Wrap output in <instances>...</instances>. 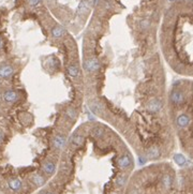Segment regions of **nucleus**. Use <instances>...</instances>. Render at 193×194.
Here are the masks:
<instances>
[{"label":"nucleus","mask_w":193,"mask_h":194,"mask_svg":"<svg viewBox=\"0 0 193 194\" xmlns=\"http://www.w3.org/2000/svg\"><path fill=\"white\" fill-rule=\"evenodd\" d=\"M162 48L175 72L193 76V2L171 10L163 28Z\"/></svg>","instance_id":"obj_1"},{"label":"nucleus","mask_w":193,"mask_h":194,"mask_svg":"<svg viewBox=\"0 0 193 194\" xmlns=\"http://www.w3.org/2000/svg\"><path fill=\"white\" fill-rule=\"evenodd\" d=\"M177 85L179 86L178 83H177ZM181 90H182V88H181ZM182 92H183L182 101H181L179 104H177V105H173V106L176 108V110H178V112L185 113L187 115V117H188V123H187V126L183 128V129L179 130V131H180L182 138L185 139L187 143H189V144L193 146V102L187 97V94H185V91L182 90Z\"/></svg>","instance_id":"obj_2"},{"label":"nucleus","mask_w":193,"mask_h":194,"mask_svg":"<svg viewBox=\"0 0 193 194\" xmlns=\"http://www.w3.org/2000/svg\"><path fill=\"white\" fill-rule=\"evenodd\" d=\"M163 107V102L159 98H152L148 101L147 110L150 113H159Z\"/></svg>","instance_id":"obj_3"},{"label":"nucleus","mask_w":193,"mask_h":194,"mask_svg":"<svg viewBox=\"0 0 193 194\" xmlns=\"http://www.w3.org/2000/svg\"><path fill=\"white\" fill-rule=\"evenodd\" d=\"M99 68H100L99 60L94 59V58L86 60L84 63V69L86 70V71H88V72H94V71H96Z\"/></svg>","instance_id":"obj_4"},{"label":"nucleus","mask_w":193,"mask_h":194,"mask_svg":"<svg viewBox=\"0 0 193 194\" xmlns=\"http://www.w3.org/2000/svg\"><path fill=\"white\" fill-rule=\"evenodd\" d=\"M132 164V160H131L129 154H125V156L120 157L118 160V165L121 168H128L129 166Z\"/></svg>","instance_id":"obj_5"},{"label":"nucleus","mask_w":193,"mask_h":194,"mask_svg":"<svg viewBox=\"0 0 193 194\" xmlns=\"http://www.w3.org/2000/svg\"><path fill=\"white\" fill-rule=\"evenodd\" d=\"M160 154H161V150H160L159 147L152 146L147 150V154H146V156H147L148 159H151V160H152V159L159 158Z\"/></svg>","instance_id":"obj_6"},{"label":"nucleus","mask_w":193,"mask_h":194,"mask_svg":"<svg viewBox=\"0 0 193 194\" xmlns=\"http://www.w3.org/2000/svg\"><path fill=\"white\" fill-rule=\"evenodd\" d=\"M161 183L165 190H169L173 186V177L169 174H164L161 179Z\"/></svg>","instance_id":"obj_7"},{"label":"nucleus","mask_w":193,"mask_h":194,"mask_svg":"<svg viewBox=\"0 0 193 194\" xmlns=\"http://www.w3.org/2000/svg\"><path fill=\"white\" fill-rule=\"evenodd\" d=\"M53 144L56 149H62L65 145V137L62 135H56L54 137Z\"/></svg>","instance_id":"obj_8"},{"label":"nucleus","mask_w":193,"mask_h":194,"mask_svg":"<svg viewBox=\"0 0 193 194\" xmlns=\"http://www.w3.org/2000/svg\"><path fill=\"white\" fill-rule=\"evenodd\" d=\"M17 98H18V96L13 90H8L3 94V100L7 101V102H14L17 100Z\"/></svg>","instance_id":"obj_9"},{"label":"nucleus","mask_w":193,"mask_h":194,"mask_svg":"<svg viewBox=\"0 0 193 194\" xmlns=\"http://www.w3.org/2000/svg\"><path fill=\"white\" fill-rule=\"evenodd\" d=\"M13 73V68L10 65H3L0 68V77H8Z\"/></svg>","instance_id":"obj_10"},{"label":"nucleus","mask_w":193,"mask_h":194,"mask_svg":"<svg viewBox=\"0 0 193 194\" xmlns=\"http://www.w3.org/2000/svg\"><path fill=\"white\" fill-rule=\"evenodd\" d=\"M55 170H56V166H55V164H54L53 162H46V163H44L43 170L46 173V174H48V175H52V174H54Z\"/></svg>","instance_id":"obj_11"},{"label":"nucleus","mask_w":193,"mask_h":194,"mask_svg":"<svg viewBox=\"0 0 193 194\" xmlns=\"http://www.w3.org/2000/svg\"><path fill=\"white\" fill-rule=\"evenodd\" d=\"M65 33V30L62 27H55V28L52 29V36L56 39L61 38Z\"/></svg>","instance_id":"obj_12"},{"label":"nucleus","mask_w":193,"mask_h":194,"mask_svg":"<svg viewBox=\"0 0 193 194\" xmlns=\"http://www.w3.org/2000/svg\"><path fill=\"white\" fill-rule=\"evenodd\" d=\"M71 142L75 146H81L84 143V136L81 134H73L72 137H71Z\"/></svg>","instance_id":"obj_13"},{"label":"nucleus","mask_w":193,"mask_h":194,"mask_svg":"<svg viewBox=\"0 0 193 194\" xmlns=\"http://www.w3.org/2000/svg\"><path fill=\"white\" fill-rule=\"evenodd\" d=\"M9 187L14 191H18L22 188V181L19 179H12L9 181Z\"/></svg>","instance_id":"obj_14"},{"label":"nucleus","mask_w":193,"mask_h":194,"mask_svg":"<svg viewBox=\"0 0 193 194\" xmlns=\"http://www.w3.org/2000/svg\"><path fill=\"white\" fill-rule=\"evenodd\" d=\"M31 180L34 185L39 186V187H40V186H43L44 183H45V179H44L41 175H39V174H34V175L31 177Z\"/></svg>","instance_id":"obj_15"},{"label":"nucleus","mask_w":193,"mask_h":194,"mask_svg":"<svg viewBox=\"0 0 193 194\" xmlns=\"http://www.w3.org/2000/svg\"><path fill=\"white\" fill-rule=\"evenodd\" d=\"M68 73H69L71 76L76 77V76H78V74H80V71H78V69H77L76 65H71L68 67Z\"/></svg>","instance_id":"obj_16"},{"label":"nucleus","mask_w":193,"mask_h":194,"mask_svg":"<svg viewBox=\"0 0 193 194\" xmlns=\"http://www.w3.org/2000/svg\"><path fill=\"white\" fill-rule=\"evenodd\" d=\"M65 115L70 118L71 120H75V119H76V117H77L76 110H75L73 107H68L67 110H65Z\"/></svg>","instance_id":"obj_17"},{"label":"nucleus","mask_w":193,"mask_h":194,"mask_svg":"<svg viewBox=\"0 0 193 194\" xmlns=\"http://www.w3.org/2000/svg\"><path fill=\"white\" fill-rule=\"evenodd\" d=\"M174 160L180 166H183L186 164V158H185L182 154H175V156H174Z\"/></svg>","instance_id":"obj_18"},{"label":"nucleus","mask_w":193,"mask_h":194,"mask_svg":"<svg viewBox=\"0 0 193 194\" xmlns=\"http://www.w3.org/2000/svg\"><path fill=\"white\" fill-rule=\"evenodd\" d=\"M92 133H93V135L96 138H100V137H102L104 135V129L101 127H96L92 130Z\"/></svg>","instance_id":"obj_19"},{"label":"nucleus","mask_w":193,"mask_h":194,"mask_svg":"<svg viewBox=\"0 0 193 194\" xmlns=\"http://www.w3.org/2000/svg\"><path fill=\"white\" fill-rule=\"evenodd\" d=\"M125 181H127V177H125V175H120L117 179H116V183H117V186H123L125 183Z\"/></svg>","instance_id":"obj_20"},{"label":"nucleus","mask_w":193,"mask_h":194,"mask_svg":"<svg viewBox=\"0 0 193 194\" xmlns=\"http://www.w3.org/2000/svg\"><path fill=\"white\" fill-rule=\"evenodd\" d=\"M149 25H150V22H149V21H147V19H145V21H143V22H142L141 26H142L144 29H147L148 27H149Z\"/></svg>","instance_id":"obj_21"},{"label":"nucleus","mask_w":193,"mask_h":194,"mask_svg":"<svg viewBox=\"0 0 193 194\" xmlns=\"http://www.w3.org/2000/svg\"><path fill=\"white\" fill-rule=\"evenodd\" d=\"M28 2L31 7H36L40 3V0H28Z\"/></svg>","instance_id":"obj_22"},{"label":"nucleus","mask_w":193,"mask_h":194,"mask_svg":"<svg viewBox=\"0 0 193 194\" xmlns=\"http://www.w3.org/2000/svg\"><path fill=\"white\" fill-rule=\"evenodd\" d=\"M2 137H3V136H2V133H1V132H0V142L2 141Z\"/></svg>","instance_id":"obj_23"},{"label":"nucleus","mask_w":193,"mask_h":194,"mask_svg":"<svg viewBox=\"0 0 193 194\" xmlns=\"http://www.w3.org/2000/svg\"><path fill=\"white\" fill-rule=\"evenodd\" d=\"M1 46H2V40L0 39V47H1Z\"/></svg>","instance_id":"obj_24"},{"label":"nucleus","mask_w":193,"mask_h":194,"mask_svg":"<svg viewBox=\"0 0 193 194\" xmlns=\"http://www.w3.org/2000/svg\"><path fill=\"white\" fill-rule=\"evenodd\" d=\"M43 194H54V193H51V192H45V193H43Z\"/></svg>","instance_id":"obj_25"}]
</instances>
